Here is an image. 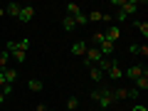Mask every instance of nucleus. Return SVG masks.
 Returning a JSON list of instances; mask_svg holds the SVG:
<instances>
[{
    "label": "nucleus",
    "mask_w": 148,
    "mask_h": 111,
    "mask_svg": "<svg viewBox=\"0 0 148 111\" xmlns=\"http://www.w3.org/2000/svg\"><path fill=\"white\" fill-rule=\"evenodd\" d=\"M89 99L94 101V104L104 106V109L116 106V99H114V91H111V86H104V89H94V91L89 94Z\"/></svg>",
    "instance_id": "nucleus-1"
},
{
    "label": "nucleus",
    "mask_w": 148,
    "mask_h": 111,
    "mask_svg": "<svg viewBox=\"0 0 148 111\" xmlns=\"http://www.w3.org/2000/svg\"><path fill=\"white\" fill-rule=\"evenodd\" d=\"M114 5L116 8H121L119 12H123V15H133L136 10H141V8H146V3L143 0H114Z\"/></svg>",
    "instance_id": "nucleus-2"
},
{
    "label": "nucleus",
    "mask_w": 148,
    "mask_h": 111,
    "mask_svg": "<svg viewBox=\"0 0 148 111\" xmlns=\"http://www.w3.org/2000/svg\"><path fill=\"white\" fill-rule=\"evenodd\" d=\"M104 59V54L99 52L96 47H86V54H84V62H86V67H96V64Z\"/></svg>",
    "instance_id": "nucleus-3"
},
{
    "label": "nucleus",
    "mask_w": 148,
    "mask_h": 111,
    "mask_svg": "<svg viewBox=\"0 0 148 111\" xmlns=\"http://www.w3.org/2000/svg\"><path fill=\"white\" fill-rule=\"evenodd\" d=\"M126 77L131 82H136L138 77H148V67H143V64H133V67L126 69Z\"/></svg>",
    "instance_id": "nucleus-4"
},
{
    "label": "nucleus",
    "mask_w": 148,
    "mask_h": 111,
    "mask_svg": "<svg viewBox=\"0 0 148 111\" xmlns=\"http://www.w3.org/2000/svg\"><path fill=\"white\" fill-rule=\"evenodd\" d=\"M30 47V40H20V42H5V52L12 54V52H27Z\"/></svg>",
    "instance_id": "nucleus-5"
},
{
    "label": "nucleus",
    "mask_w": 148,
    "mask_h": 111,
    "mask_svg": "<svg viewBox=\"0 0 148 111\" xmlns=\"http://www.w3.org/2000/svg\"><path fill=\"white\" fill-rule=\"evenodd\" d=\"M106 74H109V79H111V82H119V79L123 77V69L119 67V62H114V59H111V67L106 69Z\"/></svg>",
    "instance_id": "nucleus-6"
},
{
    "label": "nucleus",
    "mask_w": 148,
    "mask_h": 111,
    "mask_svg": "<svg viewBox=\"0 0 148 111\" xmlns=\"http://www.w3.org/2000/svg\"><path fill=\"white\" fill-rule=\"evenodd\" d=\"M86 22H111V15L99 12V10H91L89 15H86Z\"/></svg>",
    "instance_id": "nucleus-7"
},
{
    "label": "nucleus",
    "mask_w": 148,
    "mask_h": 111,
    "mask_svg": "<svg viewBox=\"0 0 148 111\" xmlns=\"http://www.w3.org/2000/svg\"><path fill=\"white\" fill-rule=\"evenodd\" d=\"M101 35H104V40H109V42H114V45H116V40L121 37V27H106V30L101 32Z\"/></svg>",
    "instance_id": "nucleus-8"
},
{
    "label": "nucleus",
    "mask_w": 148,
    "mask_h": 111,
    "mask_svg": "<svg viewBox=\"0 0 148 111\" xmlns=\"http://www.w3.org/2000/svg\"><path fill=\"white\" fill-rule=\"evenodd\" d=\"M69 52H72L74 57H84V54H86V42H84V40H79V42H74L72 47H69Z\"/></svg>",
    "instance_id": "nucleus-9"
},
{
    "label": "nucleus",
    "mask_w": 148,
    "mask_h": 111,
    "mask_svg": "<svg viewBox=\"0 0 148 111\" xmlns=\"http://www.w3.org/2000/svg\"><path fill=\"white\" fill-rule=\"evenodd\" d=\"M3 77H5V84H15V82H17V69L15 67H5V69H3Z\"/></svg>",
    "instance_id": "nucleus-10"
},
{
    "label": "nucleus",
    "mask_w": 148,
    "mask_h": 111,
    "mask_svg": "<svg viewBox=\"0 0 148 111\" xmlns=\"http://www.w3.org/2000/svg\"><path fill=\"white\" fill-rule=\"evenodd\" d=\"M32 17H35V8L22 5V10H20V15H17V20H20V22H30Z\"/></svg>",
    "instance_id": "nucleus-11"
},
{
    "label": "nucleus",
    "mask_w": 148,
    "mask_h": 111,
    "mask_svg": "<svg viewBox=\"0 0 148 111\" xmlns=\"http://www.w3.org/2000/svg\"><path fill=\"white\" fill-rule=\"evenodd\" d=\"M89 79L94 82V84H101V82H104V72H101L99 67H89Z\"/></svg>",
    "instance_id": "nucleus-12"
},
{
    "label": "nucleus",
    "mask_w": 148,
    "mask_h": 111,
    "mask_svg": "<svg viewBox=\"0 0 148 111\" xmlns=\"http://www.w3.org/2000/svg\"><path fill=\"white\" fill-rule=\"evenodd\" d=\"M20 10H22L20 3H8V5H5V15L15 17V20H17V15H20Z\"/></svg>",
    "instance_id": "nucleus-13"
},
{
    "label": "nucleus",
    "mask_w": 148,
    "mask_h": 111,
    "mask_svg": "<svg viewBox=\"0 0 148 111\" xmlns=\"http://www.w3.org/2000/svg\"><path fill=\"white\" fill-rule=\"evenodd\" d=\"M82 12V5H77V3H67V5H64V15H79Z\"/></svg>",
    "instance_id": "nucleus-14"
},
{
    "label": "nucleus",
    "mask_w": 148,
    "mask_h": 111,
    "mask_svg": "<svg viewBox=\"0 0 148 111\" xmlns=\"http://www.w3.org/2000/svg\"><path fill=\"white\" fill-rule=\"evenodd\" d=\"M62 27H64V32H72V30H77V22H74V17H72V15H64Z\"/></svg>",
    "instance_id": "nucleus-15"
},
{
    "label": "nucleus",
    "mask_w": 148,
    "mask_h": 111,
    "mask_svg": "<svg viewBox=\"0 0 148 111\" xmlns=\"http://www.w3.org/2000/svg\"><path fill=\"white\" fill-rule=\"evenodd\" d=\"M133 89H138V91H146V89H148V77H138V79L133 82Z\"/></svg>",
    "instance_id": "nucleus-16"
},
{
    "label": "nucleus",
    "mask_w": 148,
    "mask_h": 111,
    "mask_svg": "<svg viewBox=\"0 0 148 111\" xmlns=\"http://www.w3.org/2000/svg\"><path fill=\"white\" fill-rule=\"evenodd\" d=\"M131 52L133 54H141V57H148V47H146V45H131Z\"/></svg>",
    "instance_id": "nucleus-17"
},
{
    "label": "nucleus",
    "mask_w": 148,
    "mask_h": 111,
    "mask_svg": "<svg viewBox=\"0 0 148 111\" xmlns=\"http://www.w3.org/2000/svg\"><path fill=\"white\" fill-rule=\"evenodd\" d=\"M27 86H30V91H42L45 89V84L40 79H30V82H27Z\"/></svg>",
    "instance_id": "nucleus-18"
},
{
    "label": "nucleus",
    "mask_w": 148,
    "mask_h": 111,
    "mask_svg": "<svg viewBox=\"0 0 148 111\" xmlns=\"http://www.w3.org/2000/svg\"><path fill=\"white\" fill-rule=\"evenodd\" d=\"M133 27H136V30H138V32H141V35H143V37H146V35H148V22H146V20H143V22H141V20H138V22H133Z\"/></svg>",
    "instance_id": "nucleus-19"
},
{
    "label": "nucleus",
    "mask_w": 148,
    "mask_h": 111,
    "mask_svg": "<svg viewBox=\"0 0 148 111\" xmlns=\"http://www.w3.org/2000/svg\"><path fill=\"white\" fill-rule=\"evenodd\" d=\"M77 106H79V96H69V99H67V109L74 111Z\"/></svg>",
    "instance_id": "nucleus-20"
},
{
    "label": "nucleus",
    "mask_w": 148,
    "mask_h": 111,
    "mask_svg": "<svg viewBox=\"0 0 148 111\" xmlns=\"http://www.w3.org/2000/svg\"><path fill=\"white\" fill-rule=\"evenodd\" d=\"M25 54H27V52H12V54H10V57H12V59H15V62H17V64H22V62H25Z\"/></svg>",
    "instance_id": "nucleus-21"
},
{
    "label": "nucleus",
    "mask_w": 148,
    "mask_h": 111,
    "mask_svg": "<svg viewBox=\"0 0 148 111\" xmlns=\"http://www.w3.org/2000/svg\"><path fill=\"white\" fill-rule=\"evenodd\" d=\"M74 22H77V27H79V25H86V15H84V12L74 15Z\"/></svg>",
    "instance_id": "nucleus-22"
},
{
    "label": "nucleus",
    "mask_w": 148,
    "mask_h": 111,
    "mask_svg": "<svg viewBox=\"0 0 148 111\" xmlns=\"http://www.w3.org/2000/svg\"><path fill=\"white\" fill-rule=\"evenodd\" d=\"M8 62H10V54L3 49V52H0V64H3V67H8Z\"/></svg>",
    "instance_id": "nucleus-23"
},
{
    "label": "nucleus",
    "mask_w": 148,
    "mask_h": 111,
    "mask_svg": "<svg viewBox=\"0 0 148 111\" xmlns=\"http://www.w3.org/2000/svg\"><path fill=\"white\" fill-rule=\"evenodd\" d=\"M138 94H141L138 89H128V99H138Z\"/></svg>",
    "instance_id": "nucleus-24"
},
{
    "label": "nucleus",
    "mask_w": 148,
    "mask_h": 111,
    "mask_svg": "<svg viewBox=\"0 0 148 111\" xmlns=\"http://www.w3.org/2000/svg\"><path fill=\"white\" fill-rule=\"evenodd\" d=\"M5 96H8V94H5V91H3V89H0V106L5 104Z\"/></svg>",
    "instance_id": "nucleus-25"
},
{
    "label": "nucleus",
    "mask_w": 148,
    "mask_h": 111,
    "mask_svg": "<svg viewBox=\"0 0 148 111\" xmlns=\"http://www.w3.org/2000/svg\"><path fill=\"white\" fill-rule=\"evenodd\" d=\"M35 111H47V106H45V104H37V106H35Z\"/></svg>",
    "instance_id": "nucleus-26"
},
{
    "label": "nucleus",
    "mask_w": 148,
    "mask_h": 111,
    "mask_svg": "<svg viewBox=\"0 0 148 111\" xmlns=\"http://www.w3.org/2000/svg\"><path fill=\"white\" fill-rule=\"evenodd\" d=\"M131 111H148V106H133Z\"/></svg>",
    "instance_id": "nucleus-27"
},
{
    "label": "nucleus",
    "mask_w": 148,
    "mask_h": 111,
    "mask_svg": "<svg viewBox=\"0 0 148 111\" xmlns=\"http://www.w3.org/2000/svg\"><path fill=\"white\" fill-rule=\"evenodd\" d=\"M0 17H5V8L3 5H0Z\"/></svg>",
    "instance_id": "nucleus-28"
},
{
    "label": "nucleus",
    "mask_w": 148,
    "mask_h": 111,
    "mask_svg": "<svg viewBox=\"0 0 148 111\" xmlns=\"http://www.w3.org/2000/svg\"><path fill=\"white\" fill-rule=\"evenodd\" d=\"M3 69H5V67H3V64H0V72H3Z\"/></svg>",
    "instance_id": "nucleus-29"
},
{
    "label": "nucleus",
    "mask_w": 148,
    "mask_h": 111,
    "mask_svg": "<svg viewBox=\"0 0 148 111\" xmlns=\"http://www.w3.org/2000/svg\"><path fill=\"white\" fill-rule=\"evenodd\" d=\"M47 111H54V109H47Z\"/></svg>",
    "instance_id": "nucleus-30"
},
{
    "label": "nucleus",
    "mask_w": 148,
    "mask_h": 111,
    "mask_svg": "<svg viewBox=\"0 0 148 111\" xmlns=\"http://www.w3.org/2000/svg\"><path fill=\"white\" fill-rule=\"evenodd\" d=\"M0 52H3V47H0Z\"/></svg>",
    "instance_id": "nucleus-31"
}]
</instances>
